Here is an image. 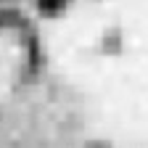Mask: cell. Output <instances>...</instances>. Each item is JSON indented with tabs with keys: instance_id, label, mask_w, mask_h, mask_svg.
<instances>
[{
	"instance_id": "1",
	"label": "cell",
	"mask_w": 148,
	"mask_h": 148,
	"mask_svg": "<svg viewBox=\"0 0 148 148\" xmlns=\"http://www.w3.org/2000/svg\"><path fill=\"white\" fill-rule=\"evenodd\" d=\"M77 3H82V0H32V8L45 18H53V16L69 13Z\"/></svg>"
},
{
	"instance_id": "2",
	"label": "cell",
	"mask_w": 148,
	"mask_h": 148,
	"mask_svg": "<svg viewBox=\"0 0 148 148\" xmlns=\"http://www.w3.org/2000/svg\"><path fill=\"white\" fill-rule=\"evenodd\" d=\"M11 3H32V0H0V5H11Z\"/></svg>"
}]
</instances>
